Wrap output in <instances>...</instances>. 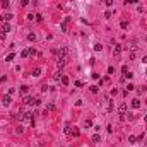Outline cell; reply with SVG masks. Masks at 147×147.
<instances>
[{"mask_svg":"<svg viewBox=\"0 0 147 147\" xmlns=\"http://www.w3.org/2000/svg\"><path fill=\"white\" fill-rule=\"evenodd\" d=\"M55 53H56L58 58H65V56H67V53H69V48H67V46H62L58 51H55Z\"/></svg>","mask_w":147,"mask_h":147,"instance_id":"6da1fadb","label":"cell"},{"mask_svg":"<svg viewBox=\"0 0 147 147\" xmlns=\"http://www.w3.org/2000/svg\"><path fill=\"white\" fill-rule=\"evenodd\" d=\"M69 22H70V17H65V19H63V22L60 24V29H62L63 33H67V31H69Z\"/></svg>","mask_w":147,"mask_h":147,"instance_id":"7a4b0ae2","label":"cell"},{"mask_svg":"<svg viewBox=\"0 0 147 147\" xmlns=\"http://www.w3.org/2000/svg\"><path fill=\"white\" fill-rule=\"evenodd\" d=\"M120 53H121V45H115V48H113V55H115V56H120Z\"/></svg>","mask_w":147,"mask_h":147,"instance_id":"3957f363","label":"cell"},{"mask_svg":"<svg viewBox=\"0 0 147 147\" xmlns=\"http://www.w3.org/2000/svg\"><path fill=\"white\" fill-rule=\"evenodd\" d=\"M2 103H4L5 106H10V103H12V99H10V94H7V96H4Z\"/></svg>","mask_w":147,"mask_h":147,"instance_id":"277c9868","label":"cell"},{"mask_svg":"<svg viewBox=\"0 0 147 147\" xmlns=\"http://www.w3.org/2000/svg\"><path fill=\"white\" fill-rule=\"evenodd\" d=\"M2 33H5V34L10 33V24H9V22H4V24H2Z\"/></svg>","mask_w":147,"mask_h":147,"instance_id":"5b68a950","label":"cell"},{"mask_svg":"<svg viewBox=\"0 0 147 147\" xmlns=\"http://www.w3.org/2000/svg\"><path fill=\"white\" fill-rule=\"evenodd\" d=\"M132 108L138 109V108H140V101H138V99H132Z\"/></svg>","mask_w":147,"mask_h":147,"instance_id":"8992f818","label":"cell"},{"mask_svg":"<svg viewBox=\"0 0 147 147\" xmlns=\"http://www.w3.org/2000/svg\"><path fill=\"white\" fill-rule=\"evenodd\" d=\"M70 135H72V137H79V128L74 127V128L70 130Z\"/></svg>","mask_w":147,"mask_h":147,"instance_id":"52a82bcc","label":"cell"},{"mask_svg":"<svg viewBox=\"0 0 147 147\" xmlns=\"http://www.w3.org/2000/svg\"><path fill=\"white\" fill-rule=\"evenodd\" d=\"M65 63H67V62H65V58H58V62H56V65H58V69H62V67H63Z\"/></svg>","mask_w":147,"mask_h":147,"instance_id":"ba28073f","label":"cell"},{"mask_svg":"<svg viewBox=\"0 0 147 147\" xmlns=\"http://www.w3.org/2000/svg\"><path fill=\"white\" fill-rule=\"evenodd\" d=\"M50 111H55V104L53 103H50V104L46 106V113H50Z\"/></svg>","mask_w":147,"mask_h":147,"instance_id":"9c48e42d","label":"cell"},{"mask_svg":"<svg viewBox=\"0 0 147 147\" xmlns=\"http://www.w3.org/2000/svg\"><path fill=\"white\" fill-rule=\"evenodd\" d=\"M118 111H120V113H125V111H127V104H125V103H121V104H120Z\"/></svg>","mask_w":147,"mask_h":147,"instance_id":"30bf717a","label":"cell"},{"mask_svg":"<svg viewBox=\"0 0 147 147\" xmlns=\"http://www.w3.org/2000/svg\"><path fill=\"white\" fill-rule=\"evenodd\" d=\"M137 140H138V137H135V135H130V137H128V142H130V144H135Z\"/></svg>","mask_w":147,"mask_h":147,"instance_id":"8fae6325","label":"cell"},{"mask_svg":"<svg viewBox=\"0 0 147 147\" xmlns=\"http://www.w3.org/2000/svg\"><path fill=\"white\" fill-rule=\"evenodd\" d=\"M92 142H96V144H98V142H101V135H99V134L92 135Z\"/></svg>","mask_w":147,"mask_h":147,"instance_id":"7c38bea8","label":"cell"},{"mask_svg":"<svg viewBox=\"0 0 147 147\" xmlns=\"http://www.w3.org/2000/svg\"><path fill=\"white\" fill-rule=\"evenodd\" d=\"M27 56H29V48L22 50V53H21V58H27Z\"/></svg>","mask_w":147,"mask_h":147,"instance_id":"4fadbf2b","label":"cell"},{"mask_svg":"<svg viewBox=\"0 0 147 147\" xmlns=\"http://www.w3.org/2000/svg\"><path fill=\"white\" fill-rule=\"evenodd\" d=\"M9 4H10V0H2V7H4V9H9V7H10Z\"/></svg>","mask_w":147,"mask_h":147,"instance_id":"5bb4252c","label":"cell"},{"mask_svg":"<svg viewBox=\"0 0 147 147\" xmlns=\"http://www.w3.org/2000/svg\"><path fill=\"white\" fill-rule=\"evenodd\" d=\"M33 75H34V77H39V75H41V69H34V70H33Z\"/></svg>","mask_w":147,"mask_h":147,"instance_id":"9a60e30c","label":"cell"},{"mask_svg":"<svg viewBox=\"0 0 147 147\" xmlns=\"http://www.w3.org/2000/svg\"><path fill=\"white\" fill-rule=\"evenodd\" d=\"M60 80H62V84H63V86H67V84H69V77H67V75H62V79H60Z\"/></svg>","mask_w":147,"mask_h":147,"instance_id":"2e32d148","label":"cell"},{"mask_svg":"<svg viewBox=\"0 0 147 147\" xmlns=\"http://www.w3.org/2000/svg\"><path fill=\"white\" fill-rule=\"evenodd\" d=\"M14 56H16L14 53H9V55H7V58H5V62H12V60H14Z\"/></svg>","mask_w":147,"mask_h":147,"instance_id":"e0dca14e","label":"cell"},{"mask_svg":"<svg viewBox=\"0 0 147 147\" xmlns=\"http://www.w3.org/2000/svg\"><path fill=\"white\" fill-rule=\"evenodd\" d=\"M91 92H92V94H98V92H99L98 86H91Z\"/></svg>","mask_w":147,"mask_h":147,"instance_id":"ac0fdd59","label":"cell"},{"mask_svg":"<svg viewBox=\"0 0 147 147\" xmlns=\"http://www.w3.org/2000/svg\"><path fill=\"white\" fill-rule=\"evenodd\" d=\"M4 19H5V22H9V21L12 19V14H10V12H7V14H5V17H4Z\"/></svg>","mask_w":147,"mask_h":147,"instance_id":"d6986e66","label":"cell"},{"mask_svg":"<svg viewBox=\"0 0 147 147\" xmlns=\"http://www.w3.org/2000/svg\"><path fill=\"white\" fill-rule=\"evenodd\" d=\"M27 39H29V41H34V39H36V34H34V33L27 34Z\"/></svg>","mask_w":147,"mask_h":147,"instance_id":"ffe728a7","label":"cell"},{"mask_svg":"<svg viewBox=\"0 0 147 147\" xmlns=\"http://www.w3.org/2000/svg\"><path fill=\"white\" fill-rule=\"evenodd\" d=\"M120 26H121V29H127V27H128V22H127V21H121Z\"/></svg>","mask_w":147,"mask_h":147,"instance_id":"44dd1931","label":"cell"},{"mask_svg":"<svg viewBox=\"0 0 147 147\" xmlns=\"http://www.w3.org/2000/svg\"><path fill=\"white\" fill-rule=\"evenodd\" d=\"M103 50V46L99 45V43H96V45H94V51H101Z\"/></svg>","mask_w":147,"mask_h":147,"instance_id":"7402d4cb","label":"cell"},{"mask_svg":"<svg viewBox=\"0 0 147 147\" xmlns=\"http://www.w3.org/2000/svg\"><path fill=\"white\" fill-rule=\"evenodd\" d=\"M132 77H134V74H132V72H127V74L123 75V79H132Z\"/></svg>","mask_w":147,"mask_h":147,"instance_id":"603a6c76","label":"cell"},{"mask_svg":"<svg viewBox=\"0 0 147 147\" xmlns=\"http://www.w3.org/2000/svg\"><path fill=\"white\" fill-rule=\"evenodd\" d=\"M111 16H113V12H111V10H106V12H104V17H106V19H109Z\"/></svg>","mask_w":147,"mask_h":147,"instance_id":"cb8c5ba5","label":"cell"},{"mask_svg":"<svg viewBox=\"0 0 147 147\" xmlns=\"http://www.w3.org/2000/svg\"><path fill=\"white\" fill-rule=\"evenodd\" d=\"M27 91H29V87H27V86H21V92H24V94H26Z\"/></svg>","mask_w":147,"mask_h":147,"instance_id":"d4e9b609","label":"cell"},{"mask_svg":"<svg viewBox=\"0 0 147 147\" xmlns=\"http://www.w3.org/2000/svg\"><path fill=\"white\" fill-rule=\"evenodd\" d=\"M135 56H137V51H130V60H135Z\"/></svg>","mask_w":147,"mask_h":147,"instance_id":"484cf974","label":"cell"},{"mask_svg":"<svg viewBox=\"0 0 147 147\" xmlns=\"http://www.w3.org/2000/svg\"><path fill=\"white\" fill-rule=\"evenodd\" d=\"M134 89H135V86H134V84H132V82H130V84L127 86V91H134Z\"/></svg>","mask_w":147,"mask_h":147,"instance_id":"4316f807","label":"cell"},{"mask_svg":"<svg viewBox=\"0 0 147 147\" xmlns=\"http://www.w3.org/2000/svg\"><path fill=\"white\" fill-rule=\"evenodd\" d=\"M34 19L38 21V22H39V21H43V17H41V14H36V16H34Z\"/></svg>","mask_w":147,"mask_h":147,"instance_id":"83f0119b","label":"cell"},{"mask_svg":"<svg viewBox=\"0 0 147 147\" xmlns=\"http://www.w3.org/2000/svg\"><path fill=\"white\" fill-rule=\"evenodd\" d=\"M121 72H123V75L128 72V67H127V65H123V67H121Z\"/></svg>","mask_w":147,"mask_h":147,"instance_id":"f1b7e54d","label":"cell"},{"mask_svg":"<svg viewBox=\"0 0 147 147\" xmlns=\"http://www.w3.org/2000/svg\"><path fill=\"white\" fill-rule=\"evenodd\" d=\"M22 132H24L22 127H17V128H16V134H22Z\"/></svg>","mask_w":147,"mask_h":147,"instance_id":"f546056e","label":"cell"},{"mask_svg":"<svg viewBox=\"0 0 147 147\" xmlns=\"http://www.w3.org/2000/svg\"><path fill=\"white\" fill-rule=\"evenodd\" d=\"M104 4H106L108 7H111V5H113V0H104Z\"/></svg>","mask_w":147,"mask_h":147,"instance_id":"4dcf8cb0","label":"cell"},{"mask_svg":"<svg viewBox=\"0 0 147 147\" xmlns=\"http://www.w3.org/2000/svg\"><path fill=\"white\" fill-rule=\"evenodd\" d=\"M29 55H31V56H34V55H36V51H34V48H29Z\"/></svg>","mask_w":147,"mask_h":147,"instance_id":"1f68e13d","label":"cell"},{"mask_svg":"<svg viewBox=\"0 0 147 147\" xmlns=\"http://www.w3.org/2000/svg\"><path fill=\"white\" fill-rule=\"evenodd\" d=\"M29 4V0H21V5H22V7H26Z\"/></svg>","mask_w":147,"mask_h":147,"instance_id":"d6a6232c","label":"cell"},{"mask_svg":"<svg viewBox=\"0 0 147 147\" xmlns=\"http://www.w3.org/2000/svg\"><path fill=\"white\" fill-rule=\"evenodd\" d=\"M137 10H138V12H144V10H145V7H144V5H138V9H137Z\"/></svg>","mask_w":147,"mask_h":147,"instance_id":"836d02e7","label":"cell"},{"mask_svg":"<svg viewBox=\"0 0 147 147\" xmlns=\"http://www.w3.org/2000/svg\"><path fill=\"white\" fill-rule=\"evenodd\" d=\"M0 39H5V33H0Z\"/></svg>","mask_w":147,"mask_h":147,"instance_id":"e575fe53","label":"cell"},{"mask_svg":"<svg viewBox=\"0 0 147 147\" xmlns=\"http://www.w3.org/2000/svg\"><path fill=\"white\" fill-rule=\"evenodd\" d=\"M142 63H147V55H145V56L142 58Z\"/></svg>","mask_w":147,"mask_h":147,"instance_id":"d590c367","label":"cell"},{"mask_svg":"<svg viewBox=\"0 0 147 147\" xmlns=\"http://www.w3.org/2000/svg\"><path fill=\"white\" fill-rule=\"evenodd\" d=\"M132 2H140V0H132Z\"/></svg>","mask_w":147,"mask_h":147,"instance_id":"8d00e7d4","label":"cell"},{"mask_svg":"<svg viewBox=\"0 0 147 147\" xmlns=\"http://www.w3.org/2000/svg\"><path fill=\"white\" fill-rule=\"evenodd\" d=\"M2 19H4V17H0V22H2Z\"/></svg>","mask_w":147,"mask_h":147,"instance_id":"74e56055","label":"cell"},{"mask_svg":"<svg viewBox=\"0 0 147 147\" xmlns=\"http://www.w3.org/2000/svg\"><path fill=\"white\" fill-rule=\"evenodd\" d=\"M145 74H147V70H145Z\"/></svg>","mask_w":147,"mask_h":147,"instance_id":"f35d334b","label":"cell"}]
</instances>
